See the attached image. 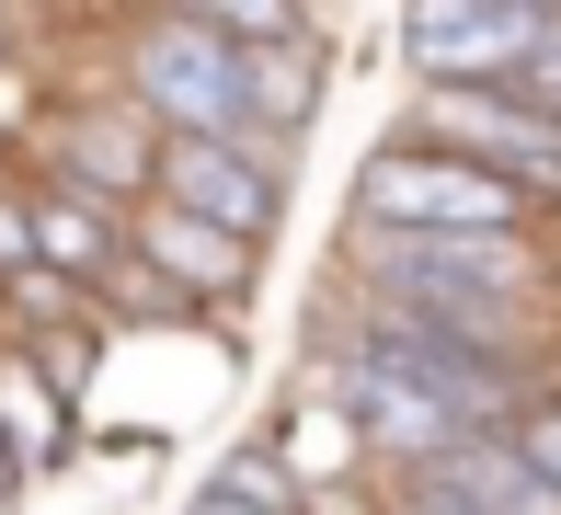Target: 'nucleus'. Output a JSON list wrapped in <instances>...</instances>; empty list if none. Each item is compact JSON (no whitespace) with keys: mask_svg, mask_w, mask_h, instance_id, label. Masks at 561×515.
<instances>
[{"mask_svg":"<svg viewBox=\"0 0 561 515\" xmlns=\"http://www.w3.org/2000/svg\"><path fill=\"white\" fill-rule=\"evenodd\" d=\"M0 435H12V458H46V447H58V401H46V378H23V355L0 367Z\"/></svg>","mask_w":561,"mask_h":515,"instance_id":"13","label":"nucleus"},{"mask_svg":"<svg viewBox=\"0 0 561 515\" xmlns=\"http://www.w3.org/2000/svg\"><path fill=\"white\" fill-rule=\"evenodd\" d=\"M23 241H35V275L58 264V275H115V218L104 206H81V195H23Z\"/></svg>","mask_w":561,"mask_h":515,"instance_id":"11","label":"nucleus"},{"mask_svg":"<svg viewBox=\"0 0 561 515\" xmlns=\"http://www.w3.org/2000/svg\"><path fill=\"white\" fill-rule=\"evenodd\" d=\"M172 12H184V0H172Z\"/></svg>","mask_w":561,"mask_h":515,"instance_id":"21","label":"nucleus"},{"mask_svg":"<svg viewBox=\"0 0 561 515\" xmlns=\"http://www.w3.org/2000/svg\"><path fill=\"white\" fill-rule=\"evenodd\" d=\"M58 195L104 206V218H115L126 195H149V138H138V115H115V103L69 115V126H58Z\"/></svg>","mask_w":561,"mask_h":515,"instance_id":"8","label":"nucleus"},{"mask_svg":"<svg viewBox=\"0 0 561 515\" xmlns=\"http://www.w3.org/2000/svg\"><path fill=\"white\" fill-rule=\"evenodd\" d=\"M504 447H516L527 470H539L550 493H561V401H550V412H516V435H504Z\"/></svg>","mask_w":561,"mask_h":515,"instance_id":"16","label":"nucleus"},{"mask_svg":"<svg viewBox=\"0 0 561 515\" xmlns=\"http://www.w3.org/2000/svg\"><path fill=\"white\" fill-rule=\"evenodd\" d=\"M527 195L493 184L481 161H458V149H378L367 161V195H355V229H516Z\"/></svg>","mask_w":561,"mask_h":515,"instance_id":"3","label":"nucleus"},{"mask_svg":"<svg viewBox=\"0 0 561 515\" xmlns=\"http://www.w3.org/2000/svg\"><path fill=\"white\" fill-rule=\"evenodd\" d=\"M0 46H12V0H0Z\"/></svg>","mask_w":561,"mask_h":515,"instance_id":"19","label":"nucleus"},{"mask_svg":"<svg viewBox=\"0 0 561 515\" xmlns=\"http://www.w3.org/2000/svg\"><path fill=\"white\" fill-rule=\"evenodd\" d=\"M378 264V309H401V321L447 332V344H481V355H516L527 344V287H539V264H527L516 229H355Z\"/></svg>","mask_w":561,"mask_h":515,"instance_id":"1","label":"nucleus"},{"mask_svg":"<svg viewBox=\"0 0 561 515\" xmlns=\"http://www.w3.org/2000/svg\"><path fill=\"white\" fill-rule=\"evenodd\" d=\"M195 515H241V504H229V493H207V504H195Z\"/></svg>","mask_w":561,"mask_h":515,"instance_id":"18","label":"nucleus"},{"mask_svg":"<svg viewBox=\"0 0 561 515\" xmlns=\"http://www.w3.org/2000/svg\"><path fill=\"white\" fill-rule=\"evenodd\" d=\"M138 264L172 275V287H195V298H229V287L252 275V241H229V229H207V218H184V206L149 195V218H138Z\"/></svg>","mask_w":561,"mask_h":515,"instance_id":"9","label":"nucleus"},{"mask_svg":"<svg viewBox=\"0 0 561 515\" xmlns=\"http://www.w3.org/2000/svg\"><path fill=\"white\" fill-rule=\"evenodd\" d=\"M207 35H229V46H287L298 35V0H184Z\"/></svg>","mask_w":561,"mask_h":515,"instance_id":"14","label":"nucleus"},{"mask_svg":"<svg viewBox=\"0 0 561 515\" xmlns=\"http://www.w3.org/2000/svg\"><path fill=\"white\" fill-rule=\"evenodd\" d=\"M550 12H527V0H413V23H401V46H413L424 81L447 92H504L527 69V46H539Z\"/></svg>","mask_w":561,"mask_h":515,"instance_id":"4","label":"nucleus"},{"mask_svg":"<svg viewBox=\"0 0 561 515\" xmlns=\"http://www.w3.org/2000/svg\"><path fill=\"white\" fill-rule=\"evenodd\" d=\"M310 81H321V69H310V46H241V115H264V126H298V115H310Z\"/></svg>","mask_w":561,"mask_h":515,"instance_id":"12","label":"nucleus"},{"mask_svg":"<svg viewBox=\"0 0 561 515\" xmlns=\"http://www.w3.org/2000/svg\"><path fill=\"white\" fill-rule=\"evenodd\" d=\"M436 481H447L470 515H561V493L527 470L516 447H504V435H458V447L436 458Z\"/></svg>","mask_w":561,"mask_h":515,"instance_id":"10","label":"nucleus"},{"mask_svg":"<svg viewBox=\"0 0 561 515\" xmlns=\"http://www.w3.org/2000/svg\"><path fill=\"white\" fill-rule=\"evenodd\" d=\"M344 412H355V435H367V447L413 458V470H436V458L458 447L447 401H436V390H413V378H401L390 355H355V367H344Z\"/></svg>","mask_w":561,"mask_h":515,"instance_id":"7","label":"nucleus"},{"mask_svg":"<svg viewBox=\"0 0 561 515\" xmlns=\"http://www.w3.org/2000/svg\"><path fill=\"white\" fill-rule=\"evenodd\" d=\"M35 275V241H23V195H0V287Z\"/></svg>","mask_w":561,"mask_h":515,"instance_id":"17","label":"nucleus"},{"mask_svg":"<svg viewBox=\"0 0 561 515\" xmlns=\"http://www.w3.org/2000/svg\"><path fill=\"white\" fill-rule=\"evenodd\" d=\"M550 126H561V103H550Z\"/></svg>","mask_w":561,"mask_h":515,"instance_id":"20","label":"nucleus"},{"mask_svg":"<svg viewBox=\"0 0 561 515\" xmlns=\"http://www.w3.org/2000/svg\"><path fill=\"white\" fill-rule=\"evenodd\" d=\"M218 493L241 504V515H298V493H287V481L264 470V458H229V470H218Z\"/></svg>","mask_w":561,"mask_h":515,"instance_id":"15","label":"nucleus"},{"mask_svg":"<svg viewBox=\"0 0 561 515\" xmlns=\"http://www.w3.org/2000/svg\"><path fill=\"white\" fill-rule=\"evenodd\" d=\"M126 103H138L161 138H241V46L207 35L195 12H161L138 23V46H126Z\"/></svg>","mask_w":561,"mask_h":515,"instance_id":"2","label":"nucleus"},{"mask_svg":"<svg viewBox=\"0 0 561 515\" xmlns=\"http://www.w3.org/2000/svg\"><path fill=\"white\" fill-rule=\"evenodd\" d=\"M436 138L458 149V161H481L493 184H516V195H561V126L539 115V103H516V92H447Z\"/></svg>","mask_w":561,"mask_h":515,"instance_id":"6","label":"nucleus"},{"mask_svg":"<svg viewBox=\"0 0 561 515\" xmlns=\"http://www.w3.org/2000/svg\"><path fill=\"white\" fill-rule=\"evenodd\" d=\"M149 195L229 229V241H264L275 229V161L252 138H149Z\"/></svg>","mask_w":561,"mask_h":515,"instance_id":"5","label":"nucleus"}]
</instances>
